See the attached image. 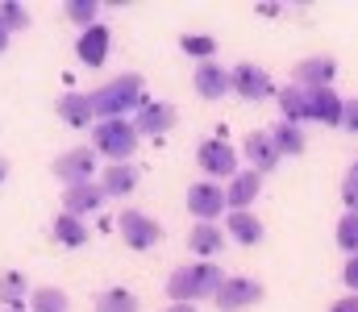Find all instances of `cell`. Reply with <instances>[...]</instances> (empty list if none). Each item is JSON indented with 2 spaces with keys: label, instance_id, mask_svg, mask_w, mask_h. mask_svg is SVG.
Here are the masks:
<instances>
[{
  "label": "cell",
  "instance_id": "obj_34",
  "mask_svg": "<svg viewBox=\"0 0 358 312\" xmlns=\"http://www.w3.org/2000/svg\"><path fill=\"white\" fill-rule=\"evenodd\" d=\"M342 129L358 133V96H355V101H346V112H342Z\"/></svg>",
  "mask_w": 358,
  "mask_h": 312
},
{
  "label": "cell",
  "instance_id": "obj_4",
  "mask_svg": "<svg viewBox=\"0 0 358 312\" xmlns=\"http://www.w3.org/2000/svg\"><path fill=\"white\" fill-rule=\"evenodd\" d=\"M96 158H100V154H96L92 146H71V150H63V154L55 158V167H50V171H55V179H59L63 188L96 184V171H100V167H96Z\"/></svg>",
  "mask_w": 358,
  "mask_h": 312
},
{
  "label": "cell",
  "instance_id": "obj_30",
  "mask_svg": "<svg viewBox=\"0 0 358 312\" xmlns=\"http://www.w3.org/2000/svg\"><path fill=\"white\" fill-rule=\"evenodd\" d=\"M67 17H71V25L92 29L96 17H100V0H67Z\"/></svg>",
  "mask_w": 358,
  "mask_h": 312
},
{
  "label": "cell",
  "instance_id": "obj_37",
  "mask_svg": "<svg viewBox=\"0 0 358 312\" xmlns=\"http://www.w3.org/2000/svg\"><path fill=\"white\" fill-rule=\"evenodd\" d=\"M8 38H13V34H8V29H4V25H0V54H4V50H8Z\"/></svg>",
  "mask_w": 358,
  "mask_h": 312
},
{
  "label": "cell",
  "instance_id": "obj_1",
  "mask_svg": "<svg viewBox=\"0 0 358 312\" xmlns=\"http://www.w3.org/2000/svg\"><path fill=\"white\" fill-rule=\"evenodd\" d=\"M146 104V80L142 75H117L108 84H100L92 92V108H96V121H117L125 112H138Z\"/></svg>",
  "mask_w": 358,
  "mask_h": 312
},
{
  "label": "cell",
  "instance_id": "obj_22",
  "mask_svg": "<svg viewBox=\"0 0 358 312\" xmlns=\"http://www.w3.org/2000/svg\"><path fill=\"white\" fill-rule=\"evenodd\" d=\"M29 283H25V275L21 271H4L0 275V304L8 312H29Z\"/></svg>",
  "mask_w": 358,
  "mask_h": 312
},
{
  "label": "cell",
  "instance_id": "obj_16",
  "mask_svg": "<svg viewBox=\"0 0 358 312\" xmlns=\"http://www.w3.org/2000/svg\"><path fill=\"white\" fill-rule=\"evenodd\" d=\"M342 112H346V101L334 88H313L308 92V121H317V125H342Z\"/></svg>",
  "mask_w": 358,
  "mask_h": 312
},
{
  "label": "cell",
  "instance_id": "obj_2",
  "mask_svg": "<svg viewBox=\"0 0 358 312\" xmlns=\"http://www.w3.org/2000/svg\"><path fill=\"white\" fill-rule=\"evenodd\" d=\"M225 283V271L217 262H192V267H176L167 275V300L171 304H196L204 296H217Z\"/></svg>",
  "mask_w": 358,
  "mask_h": 312
},
{
  "label": "cell",
  "instance_id": "obj_7",
  "mask_svg": "<svg viewBox=\"0 0 358 312\" xmlns=\"http://www.w3.org/2000/svg\"><path fill=\"white\" fill-rule=\"evenodd\" d=\"M213 300H217L221 312H246L255 304H263V283L250 279V275H225V283Z\"/></svg>",
  "mask_w": 358,
  "mask_h": 312
},
{
  "label": "cell",
  "instance_id": "obj_18",
  "mask_svg": "<svg viewBox=\"0 0 358 312\" xmlns=\"http://www.w3.org/2000/svg\"><path fill=\"white\" fill-rule=\"evenodd\" d=\"M263 192V175L259 171H238L225 188V200H229V212H250V205L259 200Z\"/></svg>",
  "mask_w": 358,
  "mask_h": 312
},
{
  "label": "cell",
  "instance_id": "obj_33",
  "mask_svg": "<svg viewBox=\"0 0 358 312\" xmlns=\"http://www.w3.org/2000/svg\"><path fill=\"white\" fill-rule=\"evenodd\" d=\"M342 279H346L350 296H358V254H355V258H346V267H342Z\"/></svg>",
  "mask_w": 358,
  "mask_h": 312
},
{
  "label": "cell",
  "instance_id": "obj_24",
  "mask_svg": "<svg viewBox=\"0 0 358 312\" xmlns=\"http://www.w3.org/2000/svg\"><path fill=\"white\" fill-rule=\"evenodd\" d=\"M275 101H279L283 121H292V125H304V121H308V92H304V88L287 84V88H279V92H275Z\"/></svg>",
  "mask_w": 358,
  "mask_h": 312
},
{
  "label": "cell",
  "instance_id": "obj_12",
  "mask_svg": "<svg viewBox=\"0 0 358 312\" xmlns=\"http://www.w3.org/2000/svg\"><path fill=\"white\" fill-rule=\"evenodd\" d=\"M76 54H80L84 67H104V59L113 54V34L96 21L92 29H84V34L76 38Z\"/></svg>",
  "mask_w": 358,
  "mask_h": 312
},
{
  "label": "cell",
  "instance_id": "obj_8",
  "mask_svg": "<svg viewBox=\"0 0 358 312\" xmlns=\"http://www.w3.org/2000/svg\"><path fill=\"white\" fill-rule=\"evenodd\" d=\"M229 92H238L242 101H271L279 88L271 84V71H263L259 63H238L229 67Z\"/></svg>",
  "mask_w": 358,
  "mask_h": 312
},
{
  "label": "cell",
  "instance_id": "obj_31",
  "mask_svg": "<svg viewBox=\"0 0 358 312\" xmlns=\"http://www.w3.org/2000/svg\"><path fill=\"white\" fill-rule=\"evenodd\" d=\"M0 25H4L8 34L25 29V25H29V13H25V4H21V0H0Z\"/></svg>",
  "mask_w": 358,
  "mask_h": 312
},
{
  "label": "cell",
  "instance_id": "obj_3",
  "mask_svg": "<svg viewBox=\"0 0 358 312\" xmlns=\"http://www.w3.org/2000/svg\"><path fill=\"white\" fill-rule=\"evenodd\" d=\"M92 150L104 154L108 167H113V163H129V154L138 150V129H134V121H125V117H117V121H96V125H92Z\"/></svg>",
  "mask_w": 358,
  "mask_h": 312
},
{
  "label": "cell",
  "instance_id": "obj_5",
  "mask_svg": "<svg viewBox=\"0 0 358 312\" xmlns=\"http://www.w3.org/2000/svg\"><path fill=\"white\" fill-rule=\"evenodd\" d=\"M196 163L208 179H234L238 175V150L225 138H204L196 146Z\"/></svg>",
  "mask_w": 358,
  "mask_h": 312
},
{
  "label": "cell",
  "instance_id": "obj_20",
  "mask_svg": "<svg viewBox=\"0 0 358 312\" xmlns=\"http://www.w3.org/2000/svg\"><path fill=\"white\" fill-rule=\"evenodd\" d=\"M104 205V188L100 184H76V188H63V212H71V216H88L96 208Z\"/></svg>",
  "mask_w": 358,
  "mask_h": 312
},
{
  "label": "cell",
  "instance_id": "obj_32",
  "mask_svg": "<svg viewBox=\"0 0 358 312\" xmlns=\"http://www.w3.org/2000/svg\"><path fill=\"white\" fill-rule=\"evenodd\" d=\"M342 205H346V212H358V158L350 163V171L342 179Z\"/></svg>",
  "mask_w": 358,
  "mask_h": 312
},
{
  "label": "cell",
  "instance_id": "obj_23",
  "mask_svg": "<svg viewBox=\"0 0 358 312\" xmlns=\"http://www.w3.org/2000/svg\"><path fill=\"white\" fill-rule=\"evenodd\" d=\"M267 133H271V142H275V150H279L283 158H296V154H304V146H308V138H304V125H292V121H279V125H271Z\"/></svg>",
  "mask_w": 358,
  "mask_h": 312
},
{
  "label": "cell",
  "instance_id": "obj_10",
  "mask_svg": "<svg viewBox=\"0 0 358 312\" xmlns=\"http://www.w3.org/2000/svg\"><path fill=\"white\" fill-rule=\"evenodd\" d=\"M334 80H338V59L334 54H313V59H300L296 67H292V84L296 88H334Z\"/></svg>",
  "mask_w": 358,
  "mask_h": 312
},
{
  "label": "cell",
  "instance_id": "obj_17",
  "mask_svg": "<svg viewBox=\"0 0 358 312\" xmlns=\"http://www.w3.org/2000/svg\"><path fill=\"white\" fill-rule=\"evenodd\" d=\"M55 108H59V121H63V125H71V129H88V125H96L92 92H63Z\"/></svg>",
  "mask_w": 358,
  "mask_h": 312
},
{
  "label": "cell",
  "instance_id": "obj_26",
  "mask_svg": "<svg viewBox=\"0 0 358 312\" xmlns=\"http://www.w3.org/2000/svg\"><path fill=\"white\" fill-rule=\"evenodd\" d=\"M29 312H71V300H67L63 288H34Z\"/></svg>",
  "mask_w": 358,
  "mask_h": 312
},
{
  "label": "cell",
  "instance_id": "obj_29",
  "mask_svg": "<svg viewBox=\"0 0 358 312\" xmlns=\"http://www.w3.org/2000/svg\"><path fill=\"white\" fill-rule=\"evenodd\" d=\"M334 237H338V246L355 258V254H358V212H342V216H338Z\"/></svg>",
  "mask_w": 358,
  "mask_h": 312
},
{
  "label": "cell",
  "instance_id": "obj_19",
  "mask_svg": "<svg viewBox=\"0 0 358 312\" xmlns=\"http://www.w3.org/2000/svg\"><path fill=\"white\" fill-rule=\"evenodd\" d=\"M138 179H142V171H138L134 163H113V167H104V175H100L96 184L104 188V196H113V200H125V196L138 188Z\"/></svg>",
  "mask_w": 358,
  "mask_h": 312
},
{
  "label": "cell",
  "instance_id": "obj_9",
  "mask_svg": "<svg viewBox=\"0 0 358 312\" xmlns=\"http://www.w3.org/2000/svg\"><path fill=\"white\" fill-rule=\"evenodd\" d=\"M229 208L225 200V188L217 184V179H200V184H192L187 188V212L196 216V221H213L217 225V216Z\"/></svg>",
  "mask_w": 358,
  "mask_h": 312
},
{
  "label": "cell",
  "instance_id": "obj_38",
  "mask_svg": "<svg viewBox=\"0 0 358 312\" xmlns=\"http://www.w3.org/2000/svg\"><path fill=\"white\" fill-rule=\"evenodd\" d=\"M4 175H8V163H4V158H0V184H4Z\"/></svg>",
  "mask_w": 358,
  "mask_h": 312
},
{
  "label": "cell",
  "instance_id": "obj_36",
  "mask_svg": "<svg viewBox=\"0 0 358 312\" xmlns=\"http://www.w3.org/2000/svg\"><path fill=\"white\" fill-rule=\"evenodd\" d=\"M163 312H196V304H167Z\"/></svg>",
  "mask_w": 358,
  "mask_h": 312
},
{
  "label": "cell",
  "instance_id": "obj_14",
  "mask_svg": "<svg viewBox=\"0 0 358 312\" xmlns=\"http://www.w3.org/2000/svg\"><path fill=\"white\" fill-rule=\"evenodd\" d=\"M192 88H196V96H204V101H221V96L229 92V67H221L217 59H213V63H196Z\"/></svg>",
  "mask_w": 358,
  "mask_h": 312
},
{
  "label": "cell",
  "instance_id": "obj_27",
  "mask_svg": "<svg viewBox=\"0 0 358 312\" xmlns=\"http://www.w3.org/2000/svg\"><path fill=\"white\" fill-rule=\"evenodd\" d=\"M138 296L134 292H125V288H104L100 296H96V312H138Z\"/></svg>",
  "mask_w": 358,
  "mask_h": 312
},
{
  "label": "cell",
  "instance_id": "obj_13",
  "mask_svg": "<svg viewBox=\"0 0 358 312\" xmlns=\"http://www.w3.org/2000/svg\"><path fill=\"white\" fill-rule=\"evenodd\" d=\"M242 154H246V163H250V171H259V175H271L275 167H279V150H275V142H271L267 129H255V133H246V146H242Z\"/></svg>",
  "mask_w": 358,
  "mask_h": 312
},
{
  "label": "cell",
  "instance_id": "obj_15",
  "mask_svg": "<svg viewBox=\"0 0 358 312\" xmlns=\"http://www.w3.org/2000/svg\"><path fill=\"white\" fill-rule=\"evenodd\" d=\"M225 229L221 225H213V221H196L192 225V233H187V250L200 258V262H213V254H221L225 250Z\"/></svg>",
  "mask_w": 358,
  "mask_h": 312
},
{
  "label": "cell",
  "instance_id": "obj_35",
  "mask_svg": "<svg viewBox=\"0 0 358 312\" xmlns=\"http://www.w3.org/2000/svg\"><path fill=\"white\" fill-rule=\"evenodd\" d=\"M329 312H358V296H338L329 304Z\"/></svg>",
  "mask_w": 358,
  "mask_h": 312
},
{
  "label": "cell",
  "instance_id": "obj_28",
  "mask_svg": "<svg viewBox=\"0 0 358 312\" xmlns=\"http://www.w3.org/2000/svg\"><path fill=\"white\" fill-rule=\"evenodd\" d=\"M179 50L192 54L196 63H213V54H217V38H208V34H183V38H179Z\"/></svg>",
  "mask_w": 358,
  "mask_h": 312
},
{
  "label": "cell",
  "instance_id": "obj_39",
  "mask_svg": "<svg viewBox=\"0 0 358 312\" xmlns=\"http://www.w3.org/2000/svg\"><path fill=\"white\" fill-rule=\"evenodd\" d=\"M4 312H8V309H4Z\"/></svg>",
  "mask_w": 358,
  "mask_h": 312
},
{
  "label": "cell",
  "instance_id": "obj_6",
  "mask_svg": "<svg viewBox=\"0 0 358 312\" xmlns=\"http://www.w3.org/2000/svg\"><path fill=\"white\" fill-rule=\"evenodd\" d=\"M117 233L125 237L129 250H155V246L163 242V225H159L155 216L138 212V208H125V212L117 216Z\"/></svg>",
  "mask_w": 358,
  "mask_h": 312
},
{
  "label": "cell",
  "instance_id": "obj_11",
  "mask_svg": "<svg viewBox=\"0 0 358 312\" xmlns=\"http://www.w3.org/2000/svg\"><path fill=\"white\" fill-rule=\"evenodd\" d=\"M176 104L167 101H146L138 108V117H134V129H138V138H163V133H171V125H176Z\"/></svg>",
  "mask_w": 358,
  "mask_h": 312
},
{
  "label": "cell",
  "instance_id": "obj_21",
  "mask_svg": "<svg viewBox=\"0 0 358 312\" xmlns=\"http://www.w3.org/2000/svg\"><path fill=\"white\" fill-rule=\"evenodd\" d=\"M263 233H267V225L255 212H229L225 216V237H234L238 246H259Z\"/></svg>",
  "mask_w": 358,
  "mask_h": 312
},
{
  "label": "cell",
  "instance_id": "obj_25",
  "mask_svg": "<svg viewBox=\"0 0 358 312\" xmlns=\"http://www.w3.org/2000/svg\"><path fill=\"white\" fill-rule=\"evenodd\" d=\"M50 233H55V242H59V246H67V250H80V246L88 242L84 221H80V216H71V212H59V216H55V225H50Z\"/></svg>",
  "mask_w": 358,
  "mask_h": 312
}]
</instances>
